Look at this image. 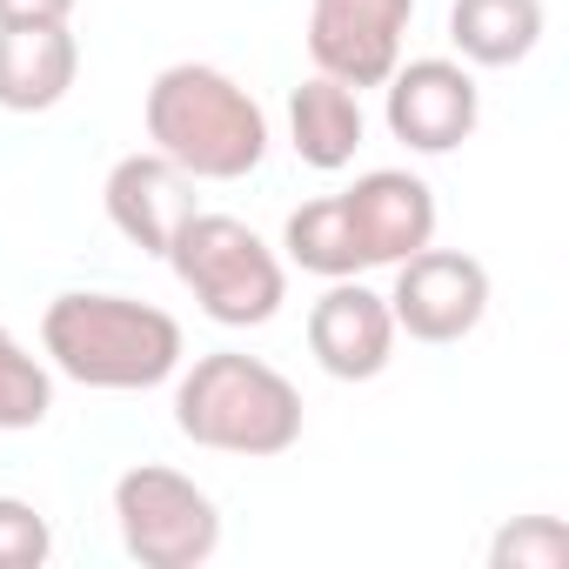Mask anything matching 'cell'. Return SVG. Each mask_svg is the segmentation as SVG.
Returning <instances> with one entry per match:
<instances>
[{"mask_svg": "<svg viewBox=\"0 0 569 569\" xmlns=\"http://www.w3.org/2000/svg\"><path fill=\"white\" fill-rule=\"evenodd\" d=\"M68 14H74V0H0V28H41Z\"/></svg>", "mask_w": 569, "mask_h": 569, "instance_id": "19", "label": "cell"}, {"mask_svg": "<svg viewBox=\"0 0 569 569\" xmlns=\"http://www.w3.org/2000/svg\"><path fill=\"white\" fill-rule=\"evenodd\" d=\"M74 74H81V41L68 34V21L0 28V108H8V114L61 108Z\"/></svg>", "mask_w": 569, "mask_h": 569, "instance_id": "12", "label": "cell"}, {"mask_svg": "<svg viewBox=\"0 0 569 569\" xmlns=\"http://www.w3.org/2000/svg\"><path fill=\"white\" fill-rule=\"evenodd\" d=\"M54 409V376L48 362H34L21 349V336L0 322V436H14V429H41Z\"/></svg>", "mask_w": 569, "mask_h": 569, "instance_id": "16", "label": "cell"}, {"mask_svg": "<svg viewBox=\"0 0 569 569\" xmlns=\"http://www.w3.org/2000/svg\"><path fill=\"white\" fill-rule=\"evenodd\" d=\"M416 0H309V61L342 88H382L402 61Z\"/></svg>", "mask_w": 569, "mask_h": 569, "instance_id": "7", "label": "cell"}, {"mask_svg": "<svg viewBox=\"0 0 569 569\" xmlns=\"http://www.w3.org/2000/svg\"><path fill=\"white\" fill-rule=\"evenodd\" d=\"M114 529L141 569H194L221 549V509L201 482L161 462H134L114 482Z\"/></svg>", "mask_w": 569, "mask_h": 569, "instance_id": "5", "label": "cell"}, {"mask_svg": "<svg viewBox=\"0 0 569 569\" xmlns=\"http://www.w3.org/2000/svg\"><path fill=\"white\" fill-rule=\"evenodd\" d=\"M141 114H148L154 154H168L194 181H241L268 154V114H261V101L234 74H221L208 61L161 68Z\"/></svg>", "mask_w": 569, "mask_h": 569, "instance_id": "2", "label": "cell"}, {"mask_svg": "<svg viewBox=\"0 0 569 569\" xmlns=\"http://www.w3.org/2000/svg\"><path fill=\"white\" fill-rule=\"evenodd\" d=\"M161 261L201 302V316L221 322V329H261V322L281 316V302H289V268H281V254L234 214L194 208Z\"/></svg>", "mask_w": 569, "mask_h": 569, "instance_id": "4", "label": "cell"}, {"mask_svg": "<svg viewBox=\"0 0 569 569\" xmlns=\"http://www.w3.org/2000/svg\"><path fill=\"white\" fill-rule=\"evenodd\" d=\"M449 41L469 68H516L542 41V0H456Z\"/></svg>", "mask_w": 569, "mask_h": 569, "instance_id": "14", "label": "cell"}, {"mask_svg": "<svg viewBox=\"0 0 569 569\" xmlns=\"http://www.w3.org/2000/svg\"><path fill=\"white\" fill-rule=\"evenodd\" d=\"M342 208L369 268H396L436 241V188L409 168H369L356 188H342Z\"/></svg>", "mask_w": 569, "mask_h": 569, "instance_id": "9", "label": "cell"}, {"mask_svg": "<svg viewBox=\"0 0 569 569\" xmlns=\"http://www.w3.org/2000/svg\"><path fill=\"white\" fill-rule=\"evenodd\" d=\"M569 562V529L556 516H516L489 542V569H562Z\"/></svg>", "mask_w": 569, "mask_h": 569, "instance_id": "17", "label": "cell"}, {"mask_svg": "<svg viewBox=\"0 0 569 569\" xmlns=\"http://www.w3.org/2000/svg\"><path fill=\"white\" fill-rule=\"evenodd\" d=\"M281 248H289L296 268L322 274V281H342V274H362V248H356V228H349V208L342 194H322V201H302L281 228Z\"/></svg>", "mask_w": 569, "mask_h": 569, "instance_id": "15", "label": "cell"}, {"mask_svg": "<svg viewBox=\"0 0 569 569\" xmlns=\"http://www.w3.org/2000/svg\"><path fill=\"white\" fill-rule=\"evenodd\" d=\"M289 141L309 168L322 174H342L362 148V101L356 88L329 81V74H309L296 94H289Z\"/></svg>", "mask_w": 569, "mask_h": 569, "instance_id": "13", "label": "cell"}, {"mask_svg": "<svg viewBox=\"0 0 569 569\" xmlns=\"http://www.w3.org/2000/svg\"><path fill=\"white\" fill-rule=\"evenodd\" d=\"M309 349L336 382H376L396 362V316L389 296L362 289L356 274L329 281V296L309 309Z\"/></svg>", "mask_w": 569, "mask_h": 569, "instance_id": "10", "label": "cell"}, {"mask_svg": "<svg viewBox=\"0 0 569 569\" xmlns=\"http://www.w3.org/2000/svg\"><path fill=\"white\" fill-rule=\"evenodd\" d=\"M174 429L214 456H289L302 442V389L261 356L214 349L174 382Z\"/></svg>", "mask_w": 569, "mask_h": 569, "instance_id": "3", "label": "cell"}, {"mask_svg": "<svg viewBox=\"0 0 569 569\" xmlns=\"http://www.w3.org/2000/svg\"><path fill=\"white\" fill-rule=\"evenodd\" d=\"M389 316L396 336L416 342H462L482 329L489 316V268L462 248H416L409 261H396V289H389Z\"/></svg>", "mask_w": 569, "mask_h": 569, "instance_id": "6", "label": "cell"}, {"mask_svg": "<svg viewBox=\"0 0 569 569\" xmlns=\"http://www.w3.org/2000/svg\"><path fill=\"white\" fill-rule=\"evenodd\" d=\"M108 221L141 248V254H168V241L181 234V221L194 214V174H181L168 154H121L108 168Z\"/></svg>", "mask_w": 569, "mask_h": 569, "instance_id": "11", "label": "cell"}, {"mask_svg": "<svg viewBox=\"0 0 569 569\" xmlns=\"http://www.w3.org/2000/svg\"><path fill=\"white\" fill-rule=\"evenodd\" d=\"M54 556V529L34 502L0 496V569H41Z\"/></svg>", "mask_w": 569, "mask_h": 569, "instance_id": "18", "label": "cell"}, {"mask_svg": "<svg viewBox=\"0 0 569 569\" xmlns=\"http://www.w3.org/2000/svg\"><path fill=\"white\" fill-rule=\"evenodd\" d=\"M382 88H389V108H382L389 134L416 154H449L482 121V94H476V74L462 61H442V54L396 61V74Z\"/></svg>", "mask_w": 569, "mask_h": 569, "instance_id": "8", "label": "cell"}, {"mask_svg": "<svg viewBox=\"0 0 569 569\" xmlns=\"http://www.w3.org/2000/svg\"><path fill=\"white\" fill-rule=\"evenodd\" d=\"M41 349L68 382L108 389V396L161 389L168 376H181V356H188L181 322L168 309L134 296H101V289L54 296L41 316Z\"/></svg>", "mask_w": 569, "mask_h": 569, "instance_id": "1", "label": "cell"}]
</instances>
